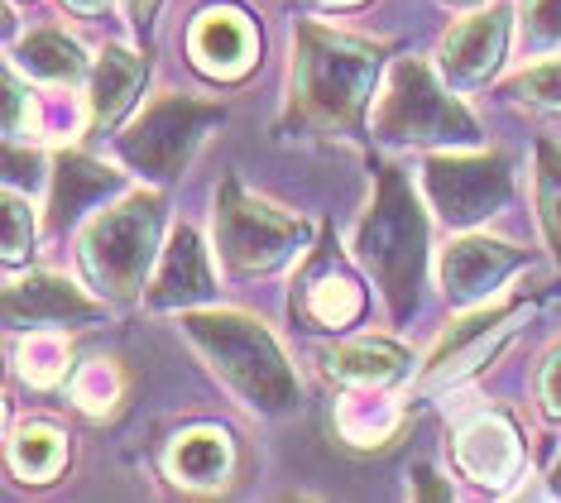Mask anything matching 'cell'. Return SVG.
Wrapping results in <instances>:
<instances>
[{
  "label": "cell",
  "mask_w": 561,
  "mask_h": 503,
  "mask_svg": "<svg viewBox=\"0 0 561 503\" xmlns=\"http://www.w3.org/2000/svg\"><path fill=\"white\" fill-rule=\"evenodd\" d=\"M369 135L385 145L413 149H470L480 145V125L461 101L437 82L427 58H399L369 115Z\"/></svg>",
  "instance_id": "5b68a950"
},
{
  "label": "cell",
  "mask_w": 561,
  "mask_h": 503,
  "mask_svg": "<svg viewBox=\"0 0 561 503\" xmlns=\"http://www.w3.org/2000/svg\"><path fill=\"white\" fill-rule=\"evenodd\" d=\"M30 250H34V206L24 192L10 187L5 192V264L15 268L30 260Z\"/></svg>",
  "instance_id": "f1b7e54d"
},
{
  "label": "cell",
  "mask_w": 561,
  "mask_h": 503,
  "mask_svg": "<svg viewBox=\"0 0 561 503\" xmlns=\"http://www.w3.org/2000/svg\"><path fill=\"white\" fill-rule=\"evenodd\" d=\"M72 369V351H68V331H20L15 345V374L34 389H54V384L68 379Z\"/></svg>",
  "instance_id": "cb8c5ba5"
},
{
  "label": "cell",
  "mask_w": 561,
  "mask_h": 503,
  "mask_svg": "<svg viewBox=\"0 0 561 503\" xmlns=\"http://www.w3.org/2000/svg\"><path fill=\"white\" fill-rule=\"evenodd\" d=\"M528 298H508V302H480L466 321H456L451 331L437 341V351L427 355L423 369V389H446V384H461L466 374H476L480 365H490L494 351L514 335V321L528 312Z\"/></svg>",
  "instance_id": "9c48e42d"
},
{
  "label": "cell",
  "mask_w": 561,
  "mask_h": 503,
  "mask_svg": "<svg viewBox=\"0 0 561 503\" xmlns=\"http://www.w3.org/2000/svg\"><path fill=\"white\" fill-rule=\"evenodd\" d=\"M451 5H476V0H451Z\"/></svg>",
  "instance_id": "8d00e7d4"
},
{
  "label": "cell",
  "mask_w": 561,
  "mask_h": 503,
  "mask_svg": "<svg viewBox=\"0 0 561 503\" xmlns=\"http://www.w3.org/2000/svg\"><path fill=\"white\" fill-rule=\"evenodd\" d=\"M15 68L34 82H48V87H72L82 77H92V62H87L82 44L62 30H34L15 44Z\"/></svg>",
  "instance_id": "44dd1931"
},
{
  "label": "cell",
  "mask_w": 561,
  "mask_h": 503,
  "mask_svg": "<svg viewBox=\"0 0 561 503\" xmlns=\"http://www.w3.org/2000/svg\"><path fill=\"white\" fill-rule=\"evenodd\" d=\"M216 293L211 278V260H207V244L193 226H178L169 250L159 254V268L145 288V302L159 307V312H187V307L207 302Z\"/></svg>",
  "instance_id": "e0dca14e"
},
{
  "label": "cell",
  "mask_w": 561,
  "mask_h": 503,
  "mask_svg": "<svg viewBox=\"0 0 561 503\" xmlns=\"http://www.w3.org/2000/svg\"><path fill=\"white\" fill-rule=\"evenodd\" d=\"M211 230H216V254H221L226 274L236 278H270L298 260L312 240V226L302 216L254 197L236 173H226L221 187H216Z\"/></svg>",
  "instance_id": "8992f818"
},
{
  "label": "cell",
  "mask_w": 561,
  "mask_h": 503,
  "mask_svg": "<svg viewBox=\"0 0 561 503\" xmlns=\"http://www.w3.org/2000/svg\"><path fill=\"white\" fill-rule=\"evenodd\" d=\"M385 58V44L341 34L322 20H298L278 130L288 139H360L369 130Z\"/></svg>",
  "instance_id": "6da1fadb"
},
{
  "label": "cell",
  "mask_w": 561,
  "mask_h": 503,
  "mask_svg": "<svg viewBox=\"0 0 561 503\" xmlns=\"http://www.w3.org/2000/svg\"><path fill=\"white\" fill-rule=\"evenodd\" d=\"M302 5H322V10H351V5H365V0H302Z\"/></svg>",
  "instance_id": "836d02e7"
},
{
  "label": "cell",
  "mask_w": 561,
  "mask_h": 503,
  "mask_svg": "<svg viewBox=\"0 0 561 503\" xmlns=\"http://www.w3.org/2000/svg\"><path fill=\"white\" fill-rule=\"evenodd\" d=\"M293 312L308 321L312 331H346L365 317V288L341 260H331L327 244L302 264L293 283Z\"/></svg>",
  "instance_id": "7c38bea8"
},
{
  "label": "cell",
  "mask_w": 561,
  "mask_h": 503,
  "mask_svg": "<svg viewBox=\"0 0 561 503\" xmlns=\"http://www.w3.org/2000/svg\"><path fill=\"white\" fill-rule=\"evenodd\" d=\"M456 470H461L470 484L490 489V494H504L523 475L518 427L504 412H480V418H470L466 427L456 432Z\"/></svg>",
  "instance_id": "9a60e30c"
},
{
  "label": "cell",
  "mask_w": 561,
  "mask_h": 503,
  "mask_svg": "<svg viewBox=\"0 0 561 503\" xmlns=\"http://www.w3.org/2000/svg\"><path fill=\"white\" fill-rule=\"evenodd\" d=\"M552 489H557V499H561V456H557V466H552Z\"/></svg>",
  "instance_id": "d590c367"
},
{
  "label": "cell",
  "mask_w": 561,
  "mask_h": 503,
  "mask_svg": "<svg viewBox=\"0 0 561 503\" xmlns=\"http://www.w3.org/2000/svg\"><path fill=\"white\" fill-rule=\"evenodd\" d=\"M163 480H173L187 494H211L236 475V436L211 422H193V427L173 432L159 450Z\"/></svg>",
  "instance_id": "5bb4252c"
},
{
  "label": "cell",
  "mask_w": 561,
  "mask_h": 503,
  "mask_svg": "<svg viewBox=\"0 0 561 503\" xmlns=\"http://www.w3.org/2000/svg\"><path fill=\"white\" fill-rule=\"evenodd\" d=\"M106 321V298H87L58 274H24L5 283V327L10 331H68Z\"/></svg>",
  "instance_id": "30bf717a"
},
{
  "label": "cell",
  "mask_w": 561,
  "mask_h": 503,
  "mask_svg": "<svg viewBox=\"0 0 561 503\" xmlns=\"http://www.w3.org/2000/svg\"><path fill=\"white\" fill-rule=\"evenodd\" d=\"M533 197H538V226L542 240L561 264V145L542 139L538 145V178H533Z\"/></svg>",
  "instance_id": "484cf974"
},
{
  "label": "cell",
  "mask_w": 561,
  "mask_h": 503,
  "mask_svg": "<svg viewBox=\"0 0 561 503\" xmlns=\"http://www.w3.org/2000/svg\"><path fill=\"white\" fill-rule=\"evenodd\" d=\"M278 503H322V499H312V494H284Z\"/></svg>",
  "instance_id": "e575fe53"
},
{
  "label": "cell",
  "mask_w": 561,
  "mask_h": 503,
  "mask_svg": "<svg viewBox=\"0 0 561 503\" xmlns=\"http://www.w3.org/2000/svg\"><path fill=\"white\" fill-rule=\"evenodd\" d=\"M125 389H130V379H125V369L116 359H82L78 369H72L68 379V398L72 408L87 412V418H111L121 403H125Z\"/></svg>",
  "instance_id": "d4e9b609"
},
{
  "label": "cell",
  "mask_w": 561,
  "mask_h": 503,
  "mask_svg": "<svg viewBox=\"0 0 561 503\" xmlns=\"http://www.w3.org/2000/svg\"><path fill=\"white\" fill-rule=\"evenodd\" d=\"M322 369L327 379L346 384V389H389V384H399L408 374V355L393 341L365 335V341H346L336 351H327Z\"/></svg>",
  "instance_id": "ffe728a7"
},
{
  "label": "cell",
  "mask_w": 561,
  "mask_h": 503,
  "mask_svg": "<svg viewBox=\"0 0 561 503\" xmlns=\"http://www.w3.org/2000/svg\"><path fill=\"white\" fill-rule=\"evenodd\" d=\"M523 54L552 58L561 54V0H523Z\"/></svg>",
  "instance_id": "83f0119b"
},
{
  "label": "cell",
  "mask_w": 561,
  "mask_h": 503,
  "mask_svg": "<svg viewBox=\"0 0 561 503\" xmlns=\"http://www.w3.org/2000/svg\"><path fill=\"white\" fill-rule=\"evenodd\" d=\"M183 331L216 379L250 412L284 418L288 408H298V374L264 321L231 307H211V312H183Z\"/></svg>",
  "instance_id": "3957f363"
},
{
  "label": "cell",
  "mask_w": 561,
  "mask_h": 503,
  "mask_svg": "<svg viewBox=\"0 0 561 503\" xmlns=\"http://www.w3.org/2000/svg\"><path fill=\"white\" fill-rule=\"evenodd\" d=\"M62 5H68L72 15H82V20H101L111 10V0H62Z\"/></svg>",
  "instance_id": "d6a6232c"
},
{
  "label": "cell",
  "mask_w": 561,
  "mask_h": 503,
  "mask_svg": "<svg viewBox=\"0 0 561 503\" xmlns=\"http://www.w3.org/2000/svg\"><path fill=\"white\" fill-rule=\"evenodd\" d=\"M403 432V412L389 403L385 389H351L336 403V436L351 450H385Z\"/></svg>",
  "instance_id": "7402d4cb"
},
{
  "label": "cell",
  "mask_w": 561,
  "mask_h": 503,
  "mask_svg": "<svg viewBox=\"0 0 561 503\" xmlns=\"http://www.w3.org/2000/svg\"><path fill=\"white\" fill-rule=\"evenodd\" d=\"M5 456L24 484H54L68 466V436L48 427V422H24V427L10 432Z\"/></svg>",
  "instance_id": "603a6c76"
},
{
  "label": "cell",
  "mask_w": 561,
  "mask_h": 503,
  "mask_svg": "<svg viewBox=\"0 0 561 503\" xmlns=\"http://www.w3.org/2000/svg\"><path fill=\"white\" fill-rule=\"evenodd\" d=\"M423 192L446 230H470L500 216L514 197V163L508 153H432L423 163Z\"/></svg>",
  "instance_id": "ba28073f"
},
{
  "label": "cell",
  "mask_w": 561,
  "mask_h": 503,
  "mask_svg": "<svg viewBox=\"0 0 561 503\" xmlns=\"http://www.w3.org/2000/svg\"><path fill=\"white\" fill-rule=\"evenodd\" d=\"M163 0H125V15H130V24L139 34L149 38V30H154V15H159Z\"/></svg>",
  "instance_id": "1f68e13d"
},
{
  "label": "cell",
  "mask_w": 561,
  "mask_h": 503,
  "mask_svg": "<svg viewBox=\"0 0 561 503\" xmlns=\"http://www.w3.org/2000/svg\"><path fill=\"white\" fill-rule=\"evenodd\" d=\"M528 264V250L494 236H456L442 254V293L451 307H480L494 288Z\"/></svg>",
  "instance_id": "8fae6325"
},
{
  "label": "cell",
  "mask_w": 561,
  "mask_h": 503,
  "mask_svg": "<svg viewBox=\"0 0 561 503\" xmlns=\"http://www.w3.org/2000/svg\"><path fill=\"white\" fill-rule=\"evenodd\" d=\"M121 187H125V173L87 159L78 149H62L54 159V178H48V230L78 226L96 202L116 197Z\"/></svg>",
  "instance_id": "d6986e66"
},
{
  "label": "cell",
  "mask_w": 561,
  "mask_h": 503,
  "mask_svg": "<svg viewBox=\"0 0 561 503\" xmlns=\"http://www.w3.org/2000/svg\"><path fill=\"white\" fill-rule=\"evenodd\" d=\"M408 480H413V484H408V503H456L451 484H446L432 466H417Z\"/></svg>",
  "instance_id": "4dcf8cb0"
},
{
  "label": "cell",
  "mask_w": 561,
  "mask_h": 503,
  "mask_svg": "<svg viewBox=\"0 0 561 503\" xmlns=\"http://www.w3.org/2000/svg\"><path fill=\"white\" fill-rule=\"evenodd\" d=\"M500 96L514 101V106H528V111H561V54L528 62L523 72H514L500 87Z\"/></svg>",
  "instance_id": "4316f807"
},
{
  "label": "cell",
  "mask_w": 561,
  "mask_h": 503,
  "mask_svg": "<svg viewBox=\"0 0 561 503\" xmlns=\"http://www.w3.org/2000/svg\"><path fill=\"white\" fill-rule=\"evenodd\" d=\"M163 197L159 192H130V197L101 206L78 236V264L106 302H135L149 288V268L159 260Z\"/></svg>",
  "instance_id": "277c9868"
},
{
  "label": "cell",
  "mask_w": 561,
  "mask_h": 503,
  "mask_svg": "<svg viewBox=\"0 0 561 503\" xmlns=\"http://www.w3.org/2000/svg\"><path fill=\"white\" fill-rule=\"evenodd\" d=\"M427 212L399 163H375V192L355 226V260L369 268L393 321H408L423 302L427 278Z\"/></svg>",
  "instance_id": "7a4b0ae2"
},
{
  "label": "cell",
  "mask_w": 561,
  "mask_h": 503,
  "mask_svg": "<svg viewBox=\"0 0 561 503\" xmlns=\"http://www.w3.org/2000/svg\"><path fill=\"white\" fill-rule=\"evenodd\" d=\"M533 398H538V408L547 412L552 422H561V335L552 345H547L538 374H533Z\"/></svg>",
  "instance_id": "f546056e"
},
{
  "label": "cell",
  "mask_w": 561,
  "mask_h": 503,
  "mask_svg": "<svg viewBox=\"0 0 561 503\" xmlns=\"http://www.w3.org/2000/svg\"><path fill=\"white\" fill-rule=\"evenodd\" d=\"M187 54H193V68L211 82H240L260 58V34L245 10L211 5L187 30Z\"/></svg>",
  "instance_id": "4fadbf2b"
},
{
  "label": "cell",
  "mask_w": 561,
  "mask_h": 503,
  "mask_svg": "<svg viewBox=\"0 0 561 503\" xmlns=\"http://www.w3.org/2000/svg\"><path fill=\"white\" fill-rule=\"evenodd\" d=\"M508 24H514V10L508 5L476 10V15H466L461 24H451L437 48L446 82L476 87L484 77H494V68L504 62V48H508Z\"/></svg>",
  "instance_id": "2e32d148"
},
{
  "label": "cell",
  "mask_w": 561,
  "mask_h": 503,
  "mask_svg": "<svg viewBox=\"0 0 561 503\" xmlns=\"http://www.w3.org/2000/svg\"><path fill=\"white\" fill-rule=\"evenodd\" d=\"M149 82V58L125 44H106L92 62V96H87V130L116 135L121 121L135 111L139 92Z\"/></svg>",
  "instance_id": "ac0fdd59"
},
{
  "label": "cell",
  "mask_w": 561,
  "mask_h": 503,
  "mask_svg": "<svg viewBox=\"0 0 561 503\" xmlns=\"http://www.w3.org/2000/svg\"><path fill=\"white\" fill-rule=\"evenodd\" d=\"M216 125H226L221 101L163 92L116 135V153L145 183H178L193 168L197 149L207 145V135Z\"/></svg>",
  "instance_id": "52a82bcc"
}]
</instances>
